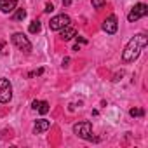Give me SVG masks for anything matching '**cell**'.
Wrapping results in <instances>:
<instances>
[{
    "instance_id": "6da1fadb",
    "label": "cell",
    "mask_w": 148,
    "mask_h": 148,
    "mask_svg": "<svg viewBox=\"0 0 148 148\" xmlns=\"http://www.w3.org/2000/svg\"><path fill=\"white\" fill-rule=\"evenodd\" d=\"M146 44H148V37H146V35L139 33V35L132 37V38L129 40V44L125 45L124 52H122V61H124V63H132V61H136V59L139 58V54H141V49L146 47Z\"/></svg>"
},
{
    "instance_id": "7a4b0ae2",
    "label": "cell",
    "mask_w": 148,
    "mask_h": 148,
    "mask_svg": "<svg viewBox=\"0 0 148 148\" xmlns=\"http://www.w3.org/2000/svg\"><path fill=\"white\" fill-rule=\"evenodd\" d=\"M73 132H75L79 138H82V139H87V141L92 139V125H91V122H79V124H75L73 125Z\"/></svg>"
},
{
    "instance_id": "3957f363",
    "label": "cell",
    "mask_w": 148,
    "mask_h": 148,
    "mask_svg": "<svg viewBox=\"0 0 148 148\" xmlns=\"http://www.w3.org/2000/svg\"><path fill=\"white\" fill-rule=\"evenodd\" d=\"M146 14H148V5L143 4V2H139V4H136V5L132 7V11L127 14V21H129V23H134V21L145 18Z\"/></svg>"
},
{
    "instance_id": "277c9868",
    "label": "cell",
    "mask_w": 148,
    "mask_h": 148,
    "mask_svg": "<svg viewBox=\"0 0 148 148\" xmlns=\"http://www.w3.org/2000/svg\"><path fill=\"white\" fill-rule=\"evenodd\" d=\"M12 99V86L7 79H0V103H9Z\"/></svg>"
},
{
    "instance_id": "5b68a950",
    "label": "cell",
    "mask_w": 148,
    "mask_h": 148,
    "mask_svg": "<svg viewBox=\"0 0 148 148\" xmlns=\"http://www.w3.org/2000/svg\"><path fill=\"white\" fill-rule=\"evenodd\" d=\"M12 44L19 49V51H23V52H32V42L23 35V33H14L12 35Z\"/></svg>"
},
{
    "instance_id": "8992f818",
    "label": "cell",
    "mask_w": 148,
    "mask_h": 148,
    "mask_svg": "<svg viewBox=\"0 0 148 148\" xmlns=\"http://www.w3.org/2000/svg\"><path fill=\"white\" fill-rule=\"evenodd\" d=\"M64 26H70V18L66 14H59V16H54L49 23V28L52 32H58V30H63Z\"/></svg>"
},
{
    "instance_id": "52a82bcc",
    "label": "cell",
    "mask_w": 148,
    "mask_h": 148,
    "mask_svg": "<svg viewBox=\"0 0 148 148\" xmlns=\"http://www.w3.org/2000/svg\"><path fill=\"white\" fill-rule=\"evenodd\" d=\"M117 28H119V21H117L115 16H108V18L103 21V30H105L108 35L117 33Z\"/></svg>"
},
{
    "instance_id": "ba28073f",
    "label": "cell",
    "mask_w": 148,
    "mask_h": 148,
    "mask_svg": "<svg viewBox=\"0 0 148 148\" xmlns=\"http://www.w3.org/2000/svg\"><path fill=\"white\" fill-rule=\"evenodd\" d=\"M49 127H51V122L45 120V119H40V120H37L35 125H33V134H42V132H45Z\"/></svg>"
},
{
    "instance_id": "9c48e42d",
    "label": "cell",
    "mask_w": 148,
    "mask_h": 148,
    "mask_svg": "<svg viewBox=\"0 0 148 148\" xmlns=\"http://www.w3.org/2000/svg\"><path fill=\"white\" fill-rule=\"evenodd\" d=\"M16 5H18L16 0H0V11L5 12V14L12 12V11L16 9Z\"/></svg>"
},
{
    "instance_id": "30bf717a",
    "label": "cell",
    "mask_w": 148,
    "mask_h": 148,
    "mask_svg": "<svg viewBox=\"0 0 148 148\" xmlns=\"http://www.w3.org/2000/svg\"><path fill=\"white\" fill-rule=\"evenodd\" d=\"M75 35H77V32H75V28H71V26H64L63 32H61V38L63 40H71Z\"/></svg>"
},
{
    "instance_id": "8fae6325",
    "label": "cell",
    "mask_w": 148,
    "mask_h": 148,
    "mask_svg": "<svg viewBox=\"0 0 148 148\" xmlns=\"http://www.w3.org/2000/svg\"><path fill=\"white\" fill-rule=\"evenodd\" d=\"M40 28H42L40 21H37V19H35V21H32V23H30L28 32H30V33H38V32H40Z\"/></svg>"
},
{
    "instance_id": "7c38bea8",
    "label": "cell",
    "mask_w": 148,
    "mask_h": 148,
    "mask_svg": "<svg viewBox=\"0 0 148 148\" xmlns=\"http://www.w3.org/2000/svg\"><path fill=\"white\" fill-rule=\"evenodd\" d=\"M26 18V11L25 9H18V12L14 14V21H23Z\"/></svg>"
},
{
    "instance_id": "4fadbf2b",
    "label": "cell",
    "mask_w": 148,
    "mask_h": 148,
    "mask_svg": "<svg viewBox=\"0 0 148 148\" xmlns=\"http://www.w3.org/2000/svg\"><path fill=\"white\" fill-rule=\"evenodd\" d=\"M42 115H45L47 112H49V103L47 101H40V105H38V108H37Z\"/></svg>"
},
{
    "instance_id": "5bb4252c",
    "label": "cell",
    "mask_w": 148,
    "mask_h": 148,
    "mask_svg": "<svg viewBox=\"0 0 148 148\" xmlns=\"http://www.w3.org/2000/svg\"><path fill=\"white\" fill-rule=\"evenodd\" d=\"M129 115L131 117H143L145 115V110H141V108H131L129 110Z\"/></svg>"
},
{
    "instance_id": "9a60e30c",
    "label": "cell",
    "mask_w": 148,
    "mask_h": 148,
    "mask_svg": "<svg viewBox=\"0 0 148 148\" xmlns=\"http://www.w3.org/2000/svg\"><path fill=\"white\" fill-rule=\"evenodd\" d=\"M105 4H106V0H92V7L94 9H101Z\"/></svg>"
},
{
    "instance_id": "2e32d148",
    "label": "cell",
    "mask_w": 148,
    "mask_h": 148,
    "mask_svg": "<svg viewBox=\"0 0 148 148\" xmlns=\"http://www.w3.org/2000/svg\"><path fill=\"white\" fill-rule=\"evenodd\" d=\"M44 73V68H38V70H35V71H30L28 73V77L32 79V77H38V75H42Z\"/></svg>"
},
{
    "instance_id": "e0dca14e",
    "label": "cell",
    "mask_w": 148,
    "mask_h": 148,
    "mask_svg": "<svg viewBox=\"0 0 148 148\" xmlns=\"http://www.w3.org/2000/svg\"><path fill=\"white\" fill-rule=\"evenodd\" d=\"M120 77H124V70H120L119 73H115V77H113V82H119Z\"/></svg>"
},
{
    "instance_id": "ac0fdd59",
    "label": "cell",
    "mask_w": 148,
    "mask_h": 148,
    "mask_svg": "<svg viewBox=\"0 0 148 148\" xmlns=\"http://www.w3.org/2000/svg\"><path fill=\"white\" fill-rule=\"evenodd\" d=\"M52 11H54V5H52L51 2H49V4H45V12H52Z\"/></svg>"
},
{
    "instance_id": "d6986e66",
    "label": "cell",
    "mask_w": 148,
    "mask_h": 148,
    "mask_svg": "<svg viewBox=\"0 0 148 148\" xmlns=\"http://www.w3.org/2000/svg\"><path fill=\"white\" fill-rule=\"evenodd\" d=\"M38 105H40V101H37V99H35V101L32 103V108H33V110H37V108H38Z\"/></svg>"
},
{
    "instance_id": "ffe728a7",
    "label": "cell",
    "mask_w": 148,
    "mask_h": 148,
    "mask_svg": "<svg viewBox=\"0 0 148 148\" xmlns=\"http://www.w3.org/2000/svg\"><path fill=\"white\" fill-rule=\"evenodd\" d=\"M75 37H77V35H75ZM77 42H80V44H87V40L82 38V37H77Z\"/></svg>"
},
{
    "instance_id": "44dd1931",
    "label": "cell",
    "mask_w": 148,
    "mask_h": 148,
    "mask_svg": "<svg viewBox=\"0 0 148 148\" xmlns=\"http://www.w3.org/2000/svg\"><path fill=\"white\" fill-rule=\"evenodd\" d=\"M68 63H70V58H64V59H63V66H66Z\"/></svg>"
},
{
    "instance_id": "7402d4cb",
    "label": "cell",
    "mask_w": 148,
    "mask_h": 148,
    "mask_svg": "<svg viewBox=\"0 0 148 148\" xmlns=\"http://www.w3.org/2000/svg\"><path fill=\"white\" fill-rule=\"evenodd\" d=\"M73 51H80V45H79V42H77L75 45H73Z\"/></svg>"
},
{
    "instance_id": "603a6c76",
    "label": "cell",
    "mask_w": 148,
    "mask_h": 148,
    "mask_svg": "<svg viewBox=\"0 0 148 148\" xmlns=\"http://www.w3.org/2000/svg\"><path fill=\"white\" fill-rule=\"evenodd\" d=\"M71 4V0H63V5H70Z\"/></svg>"
},
{
    "instance_id": "cb8c5ba5",
    "label": "cell",
    "mask_w": 148,
    "mask_h": 148,
    "mask_svg": "<svg viewBox=\"0 0 148 148\" xmlns=\"http://www.w3.org/2000/svg\"><path fill=\"white\" fill-rule=\"evenodd\" d=\"M4 45H5L4 42H2V44H0V52H2V49H4Z\"/></svg>"
}]
</instances>
